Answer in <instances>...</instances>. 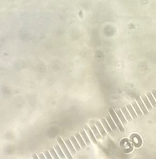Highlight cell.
I'll use <instances>...</instances> for the list:
<instances>
[{
    "label": "cell",
    "instance_id": "22",
    "mask_svg": "<svg viewBox=\"0 0 156 159\" xmlns=\"http://www.w3.org/2000/svg\"><path fill=\"white\" fill-rule=\"evenodd\" d=\"M39 157H40V159H46L45 158V157H44V155H43L42 154H39Z\"/></svg>",
    "mask_w": 156,
    "mask_h": 159
},
{
    "label": "cell",
    "instance_id": "1",
    "mask_svg": "<svg viewBox=\"0 0 156 159\" xmlns=\"http://www.w3.org/2000/svg\"><path fill=\"white\" fill-rule=\"evenodd\" d=\"M108 111H109V113H110V115H111L112 117L114 122H115V124H116V125H117V127H118V128L119 129V130L120 131V132H125V129H124V127H123V125H121L120 120H119V119L118 118L117 116L116 115V113L114 112V110L113 109L112 107H109V108H108Z\"/></svg>",
    "mask_w": 156,
    "mask_h": 159
},
{
    "label": "cell",
    "instance_id": "15",
    "mask_svg": "<svg viewBox=\"0 0 156 159\" xmlns=\"http://www.w3.org/2000/svg\"><path fill=\"white\" fill-rule=\"evenodd\" d=\"M121 109H122L123 113H124V115L125 116V117H126V118H127V120H128V121H131L132 119H131V118L130 115H129V112L127 111V108H126L125 107H123Z\"/></svg>",
    "mask_w": 156,
    "mask_h": 159
},
{
    "label": "cell",
    "instance_id": "8",
    "mask_svg": "<svg viewBox=\"0 0 156 159\" xmlns=\"http://www.w3.org/2000/svg\"><path fill=\"white\" fill-rule=\"evenodd\" d=\"M65 141V142H66V145H67V146L68 147L70 152L72 153V155H74V154H76V151H75L74 148V147L72 146V144H71V142L70 141V139H66Z\"/></svg>",
    "mask_w": 156,
    "mask_h": 159
},
{
    "label": "cell",
    "instance_id": "18",
    "mask_svg": "<svg viewBox=\"0 0 156 159\" xmlns=\"http://www.w3.org/2000/svg\"><path fill=\"white\" fill-rule=\"evenodd\" d=\"M132 105H133V107H134V109L136 110V112L137 113V114H138L139 116H142V113L141 112V109L139 108V107H138V105H137V103L136 102H133V103H132Z\"/></svg>",
    "mask_w": 156,
    "mask_h": 159
},
{
    "label": "cell",
    "instance_id": "13",
    "mask_svg": "<svg viewBox=\"0 0 156 159\" xmlns=\"http://www.w3.org/2000/svg\"><path fill=\"white\" fill-rule=\"evenodd\" d=\"M101 121H102V124H103V125L104 126L105 128V129L107 130V132H108L109 134H111L112 131L111 128H110V127H109V125H108V123H107V122L106 121L105 119H103H103H102Z\"/></svg>",
    "mask_w": 156,
    "mask_h": 159
},
{
    "label": "cell",
    "instance_id": "5",
    "mask_svg": "<svg viewBox=\"0 0 156 159\" xmlns=\"http://www.w3.org/2000/svg\"><path fill=\"white\" fill-rule=\"evenodd\" d=\"M90 127H91V129L92 130L93 132H94V134L95 136L96 137V138H97V139H101L100 134V133H99V132L98 130L97 129V127L95 126V125H94V123H93V121L90 122Z\"/></svg>",
    "mask_w": 156,
    "mask_h": 159
},
{
    "label": "cell",
    "instance_id": "12",
    "mask_svg": "<svg viewBox=\"0 0 156 159\" xmlns=\"http://www.w3.org/2000/svg\"><path fill=\"white\" fill-rule=\"evenodd\" d=\"M75 136H76V139H77V140L78 141V142H79V144L81 145V146L83 148H85V144L84 143V141H83V139H82V137H81L79 133H76V135H75Z\"/></svg>",
    "mask_w": 156,
    "mask_h": 159
},
{
    "label": "cell",
    "instance_id": "14",
    "mask_svg": "<svg viewBox=\"0 0 156 159\" xmlns=\"http://www.w3.org/2000/svg\"><path fill=\"white\" fill-rule=\"evenodd\" d=\"M142 100L144 101V103H145V105H146V107H147V109H148L149 111L152 110V106H151V104H150V103L149 102V100H147V97H146V96H144V95H143V96H142Z\"/></svg>",
    "mask_w": 156,
    "mask_h": 159
},
{
    "label": "cell",
    "instance_id": "7",
    "mask_svg": "<svg viewBox=\"0 0 156 159\" xmlns=\"http://www.w3.org/2000/svg\"><path fill=\"white\" fill-rule=\"evenodd\" d=\"M70 141H71V142H72V144H73V145L74 146V147L76 148V150H77V151H80L81 147L80 146H79V144H78V142H77V141H76V139L74 138V136H71V137H70Z\"/></svg>",
    "mask_w": 156,
    "mask_h": 159
},
{
    "label": "cell",
    "instance_id": "21",
    "mask_svg": "<svg viewBox=\"0 0 156 159\" xmlns=\"http://www.w3.org/2000/svg\"><path fill=\"white\" fill-rule=\"evenodd\" d=\"M45 157H46V159H53L52 158V157H51L50 154L49 152L47 151V150H45Z\"/></svg>",
    "mask_w": 156,
    "mask_h": 159
},
{
    "label": "cell",
    "instance_id": "4",
    "mask_svg": "<svg viewBox=\"0 0 156 159\" xmlns=\"http://www.w3.org/2000/svg\"><path fill=\"white\" fill-rule=\"evenodd\" d=\"M136 101H138L139 106L141 107V109H142V112L144 113V115H148L149 112L147 111V110L146 109V107H145V106L144 105V103H142V101H141V98H140L139 97H138V96H136Z\"/></svg>",
    "mask_w": 156,
    "mask_h": 159
},
{
    "label": "cell",
    "instance_id": "19",
    "mask_svg": "<svg viewBox=\"0 0 156 159\" xmlns=\"http://www.w3.org/2000/svg\"><path fill=\"white\" fill-rule=\"evenodd\" d=\"M147 96H148L149 99L150 101L151 102V103H152V106H154V107H156V101H155V100L154 99V97L152 96V94H151V93H147Z\"/></svg>",
    "mask_w": 156,
    "mask_h": 159
},
{
    "label": "cell",
    "instance_id": "2",
    "mask_svg": "<svg viewBox=\"0 0 156 159\" xmlns=\"http://www.w3.org/2000/svg\"><path fill=\"white\" fill-rule=\"evenodd\" d=\"M57 141H58V143L59 144V145L61 146V149H63V150L64 153H65V155H66V157H67V158L68 159H73V158L72 157V156H71V155L70 154V152H69V150H68L67 147H66V145H65V143H64V142L63 141H62L61 138L60 137H58V138H57Z\"/></svg>",
    "mask_w": 156,
    "mask_h": 159
},
{
    "label": "cell",
    "instance_id": "20",
    "mask_svg": "<svg viewBox=\"0 0 156 159\" xmlns=\"http://www.w3.org/2000/svg\"><path fill=\"white\" fill-rule=\"evenodd\" d=\"M50 152L51 154L52 155L53 159H59V157L58 156V155L57 154V153L55 152V150L53 148H51V149H50Z\"/></svg>",
    "mask_w": 156,
    "mask_h": 159
},
{
    "label": "cell",
    "instance_id": "6",
    "mask_svg": "<svg viewBox=\"0 0 156 159\" xmlns=\"http://www.w3.org/2000/svg\"><path fill=\"white\" fill-rule=\"evenodd\" d=\"M96 125H97V127H98L99 130V132H100L102 136H103V137L107 136V133H106L105 131L104 130V128H103V126L102 125L101 123H100L99 121H97L96 123Z\"/></svg>",
    "mask_w": 156,
    "mask_h": 159
},
{
    "label": "cell",
    "instance_id": "9",
    "mask_svg": "<svg viewBox=\"0 0 156 159\" xmlns=\"http://www.w3.org/2000/svg\"><path fill=\"white\" fill-rule=\"evenodd\" d=\"M107 118V121H108V124H109L110 126L111 127V128L112 129L113 131H116V130H117V128H116V125H115L114 122L113 121L111 117L108 116H107V118Z\"/></svg>",
    "mask_w": 156,
    "mask_h": 159
},
{
    "label": "cell",
    "instance_id": "10",
    "mask_svg": "<svg viewBox=\"0 0 156 159\" xmlns=\"http://www.w3.org/2000/svg\"><path fill=\"white\" fill-rule=\"evenodd\" d=\"M81 134L82 136H83V139H84V141L85 142V143H86L87 145H90V140H89V137H88L87 136L86 133H85V132L84 131V130H81Z\"/></svg>",
    "mask_w": 156,
    "mask_h": 159
},
{
    "label": "cell",
    "instance_id": "11",
    "mask_svg": "<svg viewBox=\"0 0 156 159\" xmlns=\"http://www.w3.org/2000/svg\"><path fill=\"white\" fill-rule=\"evenodd\" d=\"M55 149L56 150V151L57 152V154H58V155L59 156V157L61 159H65V154H63V152H62V150H61V149L59 148V146L58 145H56L55 146Z\"/></svg>",
    "mask_w": 156,
    "mask_h": 159
},
{
    "label": "cell",
    "instance_id": "3",
    "mask_svg": "<svg viewBox=\"0 0 156 159\" xmlns=\"http://www.w3.org/2000/svg\"><path fill=\"white\" fill-rule=\"evenodd\" d=\"M84 129H85V131H86L88 135H89V137L90 138L91 141H92V142H94V143L95 144H97V140H96V139L95 138L94 135L93 134L91 130H90V128H89V127L88 126V125H84Z\"/></svg>",
    "mask_w": 156,
    "mask_h": 159
},
{
    "label": "cell",
    "instance_id": "23",
    "mask_svg": "<svg viewBox=\"0 0 156 159\" xmlns=\"http://www.w3.org/2000/svg\"><path fill=\"white\" fill-rule=\"evenodd\" d=\"M152 92V94H154V97L156 98V89H153Z\"/></svg>",
    "mask_w": 156,
    "mask_h": 159
},
{
    "label": "cell",
    "instance_id": "16",
    "mask_svg": "<svg viewBox=\"0 0 156 159\" xmlns=\"http://www.w3.org/2000/svg\"><path fill=\"white\" fill-rule=\"evenodd\" d=\"M116 114H118V116L119 118H120V119L121 120V121L122 122L123 124H127V121H126V119L125 118H124L123 115L122 114V113H121V111H120V110L117 109L116 111Z\"/></svg>",
    "mask_w": 156,
    "mask_h": 159
},
{
    "label": "cell",
    "instance_id": "24",
    "mask_svg": "<svg viewBox=\"0 0 156 159\" xmlns=\"http://www.w3.org/2000/svg\"><path fill=\"white\" fill-rule=\"evenodd\" d=\"M32 157H33V159H39V158H38V157L37 156V155H35V154H34V155H32Z\"/></svg>",
    "mask_w": 156,
    "mask_h": 159
},
{
    "label": "cell",
    "instance_id": "17",
    "mask_svg": "<svg viewBox=\"0 0 156 159\" xmlns=\"http://www.w3.org/2000/svg\"><path fill=\"white\" fill-rule=\"evenodd\" d=\"M127 108H128V111H129V112L130 113V114H131V116H132V117H133V119H136V118H137V115L136 114L135 112L134 111V109H133V107H131V106L130 105H128L127 106Z\"/></svg>",
    "mask_w": 156,
    "mask_h": 159
}]
</instances>
